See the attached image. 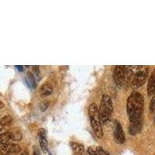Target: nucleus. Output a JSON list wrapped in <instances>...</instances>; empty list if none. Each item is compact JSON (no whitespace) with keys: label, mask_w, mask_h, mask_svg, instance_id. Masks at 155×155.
I'll use <instances>...</instances> for the list:
<instances>
[{"label":"nucleus","mask_w":155,"mask_h":155,"mask_svg":"<svg viewBox=\"0 0 155 155\" xmlns=\"http://www.w3.org/2000/svg\"><path fill=\"white\" fill-rule=\"evenodd\" d=\"M143 96L138 92H134L130 94L127 99V114L130 124L143 122Z\"/></svg>","instance_id":"nucleus-1"},{"label":"nucleus","mask_w":155,"mask_h":155,"mask_svg":"<svg viewBox=\"0 0 155 155\" xmlns=\"http://www.w3.org/2000/svg\"><path fill=\"white\" fill-rule=\"evenodd\" d=\"M88 114L90 116V123L92 125V130L97 137L101 139L103 137V131H102V123H101L100 117H99V109L95 103H92L89 106Z\"/></svg>","instance_id":"nucleus-2"},{"label":"nucleus","mask_w":155,"mask_h":155,"mask_svg":"<svg viewBox=\"0 0 155 155\" xmlns=\"http://www.w3.org/2000/svg\"><path fill=\"white\" fill-rule=\"evenodd\" d=\"M99 113L101 123L102 124H106L111 120L112 113H113V102L111 97L109 95H102Z\"/></svg>","instance_id":"nucleus-3"},{"label":"nucleus","mask_w":155,"mask_h":155,"mask_svg":"<svg viewBox=\"0 0 155 155\" xmlns=\"http://www.w3.org/2000/svg\"><path fill=\"white\" fill-rule=\"evenodd\" d=\"M148 71H149V68L147 66L137 67V71L132 78L133 86L135 88H139L144 85L148 77Z\"/></svg>","instance_id":"nucleus-4"},{"label":"nucleus","mask_w":155,"mask_h":155,"mask_svg":"<svg viewBox=\"0 0 155 155\" xmlns=\"http://www.w3.org/2000/svg\"><path fill=\"white\" fill-rule=\"evenodd\" d=\"M113 136L114 140L117 143H124L125 142V134H124V130L122 127L121 124L118 120L115 122L114 130H113Z\"/></svg>","instance_id":"nucleus-5"},{"label":"nucleus","mask_w":155,"mask_h":155,"mask_svg":"<svg viewBox=\"0 0 155 155\" xmlns=\"http://www.w3.org/2000/svg\"><path fill=\"white\" fill-rule=\"evenodd\" d=\"M47 133L44 129H40L38 132L39 142L41 144V149L44 153L48 152V143L47 140Z\"/></svg>","instance_id":"nucleus-6"},{"label":"nucleus","mask_w":155,"mask_h":155,"mask_svg":"<svg viewBox=\"0 0 155 155\" xmlns=\"http://www.w3.org/2000/svg\"><path fill=\"white\" fill-rule=\"evenodd\" d=\"M147 94L150 96L155 95V69L152 71L147 84Z\"/></svg>","instance_id":"nucleus-7"},{"label":"nucleus","mask_w":155,"mask_h":155,"mask_svg":"<svg viewBox=\"0 0 155 155\" xmlns=\"http://www.w3.org/2000/svg\"><path fill=\"white\" fill-rule=\"evenodd\" d=\"M52 92H53L52 85L48 82L44 83L42 86H41V90H40V93L42 96H48V95L52 93Z\"/></svg>","instance_id":"nucleus-8"},{"label":"nucleus","mask_w":155,"mask_h":155,"mask_svg":"<svg viewBox=\"0 0 155 155\" xmlns=\"http://www.w3.org/2000/svg\"><path fill=\"white\" fill-rule=\"evenodd\" d=\"M71 147L74 150V153L77 155H86V151L82 144L78 143H71Z\"/></svg>","instance_id":"nucleus-9"},{"label":"nucleus","mask_w":155,"mask_h":155,"mask_svg":"<svg viewBox=\"0 0 155 155\" xmlns=\"http://www.w3.org/2000/svg\"><path fill=\"white\" fill-rule=\"evenodd\" d=\"M88 153L89 155H109L102 148L99 147H88Z\"/></svg>","instance_id":"nucleus-10"},{"label":"nucleus","mask_w":155,"mask_h":155,"mask_svg":"<svg viewBox=\"0 0 155 155\" xmlns=\"http://www.w3.org/2000/svg\"><path fill=\"white\" fill-rule=\"evenodd\" d=\"M11 140L10 132L4 133L0 134V145H5L9 143V141Z\"/></svg>","instance_id":"nucleus-11"},{"label":"nucleus","mask_w":155,"mask_h":155,"mask_svg":"<svg viewBox=\"0 0 155 155\" xmlns=\"http://www.w3.org/2000/svg\"><path fill=\"white\" fill-rule=\"evenodd\" d=\"M27 81H28V83L30 84V85L32 87V88H35L36 87H37V85H36V78L31 72L27 73Z\"/></svg>","instance_id":"nucleus-12"},{"label":"nucleus","mask_w":155,"mask_h":155,"mask_svg":"<svg viewBox=\"0 0 155 155\" xmlns=\"http://www.w3.org/2000/svg\"><path fill=\"white\" fill-rule=\"evenodd\" d=\"M11 121H12V116L10 115H6L0 119V124L2 126L7 125V124H10Z\"/></svg>","instance_id":"nucleus-13"},{"label":"nucleus","mask_w":155,"mask_h":155,"mask_svg":"<svg viewBox=\"0 0 155 155\" xmlns=\"http://www.w3.org/2000/svg\"><path fill=\"white\" fill-rule=\"evenodd\" d=\"M10 134H11V140H17V141H19L20 140H21L22 138V136H21V134H19V133H12V132H10Z\"/></svg>","instance_id":"nucleus-14"},{"label":"nucleus","mask_w":155,"mask_h":155,"mask_svg":"<svg viewBox=\"0 0 155 155\" xmlns=\"http://www.w3.org/2000/svg\"><path fill=\"white\" fill-rule=\"evenodd\" d=\"M150 111L151 113L155 111V95H153V97L152 98L151 101L150 102Z\"/></svg>","instance_id":"nucleus-15"},{"label":"nucleus","mask_w":155,"mask_h":155,"mask_svg":"<svg viewBox=\"0 0 155 155\" xmlns=\"http://www.w3.org/2000/svg\"><path fill=\"white\" fill-rule=\"evenodd\" d=\"M48 105H49V102H43L42 104H41V110H42V111H44L45 109H48Z\"/></svg>","instance_id":"nucleus-16"},{"label":"nucleus","mask_w":155,"mask_h":155,"mask_svg":"<svg viewBox=\"0 0 155 155\" xmlns=\"http://www.w3.org/2000/svg\"><path fill=\"white\" fill-rule=\"evenodd\" d=\"M33 70L35 73V76H40V68L38 66H33Z\"/></svg>","instance_id":"nucleus-17"},{"label":"nucleus","mask_w":155,"mask_h":155,"mask_svg":"<svg viewBox=\"0 0 155 155\" xmlns=\"http://www.w3.org/2000/svg\"><path fill=\"white\" fill-rule=\"evenodd\" d=\"M34 155H41L40 151H39V150H38V148L35 146L34 147Z\"/></svg>","instance_id":"nucleus-18"},{"label":"nucleus","mask_w":155,"mask_h":155,"mask_svg":"<svg viewBox=\"0 0 155 155\" xmlns=\"http://www.w3.org/2000/svg\"><path fill=\"white\" fill-rule=\"evenodd\" d=\"M16 68L18 69V70L19 71H23V66H19V65H17V66H16Z\"/></svg>","instance_id":"nucleus-19"},{"label":"nucleus","mask_w":155,"mask_h":155,"mask_svg":"<svg viewBox=\"0 0 155 155\" xmlns=\"http://www.w3.org/2000/svg\"><path fill=\"white\" fill-rule=\"evenodd\" d=\"M20 155H28V152H27V150H24V151L22 152Z\"/></svg>","instance_id":"nucleus-20"},{"label":"nucleus","mask_w":155,"mask_h":155,"mask_svg":"<svg viewBox=\"0 0 155 155\" xmlns=\"http://www.w3.org/2000/svg\"><path fill=\"white\" fill-rule=\"evenodd\" d=\"M3 106H4L3 103H2V102H1V101H0V109H2V108L3 107Z\"/></svg>","instance_id":"nucleus-21"},{"label":"nucleus","mask_w":155,"mask_h":155,"mask_svg":"<svg viewBox=\"0 0 155 155\" xmlns=\"http://www.w3.org/2000/svg\"><path fill=\"white\" fill-rule=\"evenodd\" d=\"M3 127H4V126H2V125H1V124H0V132H1L2 129H3Z\"/></svg>","instance_id":"nucleus-22"},{"label":"nucleus","mask_w":155,"mask_h":155,"mask_svg":"<svg viewBox=\"0 0 155 155\" xmlns=\"http://www.w3.org/2000/svg\"><path fill=\"white\" fill-rule=\"evenodd\" d=\"M0 155H11V154H9V153H5V154H4V153H1Z\"/></svg>","instance_id":"nucleus-23"},{"label":"nucleus","mask_w":155,"mask_h":155,"mask_svg":"<svg viewBox=\"0 0 155 155\" xmlns=\"http://www.w3.org/2000/svg\"><path fill=\"white\" fill-rule=\"evenodd\" d=\"M154 121H155V118H154Z\"/></svg>","instance_id":"nucleus-24"}]
</instances>
